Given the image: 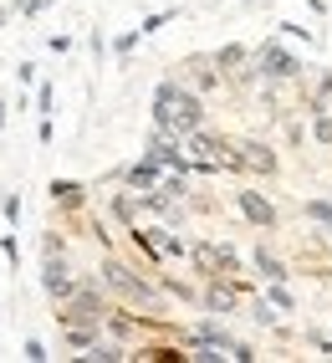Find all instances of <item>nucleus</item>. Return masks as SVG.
Returning a JSON list of instances; mask_svg holds the SVG:
<instances>
[{"instance_id":"obj_14","label":"nucleus","mask_w":332,"mask_h":363,"mask_svg":"<svg viewBox=\"0 0 332 363\" xmlns=\"http://www.w3.org/2000/svg\"><path fill=\"white\" fill-rule=\"evenodd\" d=\"M241 57H246V52H241V46H225V52H220L215 62H220V67H235V62H241Z\"/></svg>"},{"instance_id":"obj_16","label":"nucleus","mask_w":332,"mask_h":363,"mask_svg":"<svg viewBox=\"0 0 332 363\" xmlns=\"http://www.w3.org/2000/svg\"><path fill=\"white\" fill-rule=\"evenodd\" d=\"M0 128H6V103H0Z\"/></svg>"},{"instance_id":"obj_1","label":"nucleus","mask_w":332,"mask_h":363,"mask_svg":"<svg viewBox=\"0 0 332 363\" xmlns=\"http://www.w3.org/2000/svg\"><path fill=\"white\" fill-rule=\"evenodd\" d=\"M154 123H159L164 133L189 138V133H195V128L205 123V108H200L195 92H184L179 82H164V87L154 92Z\"/></svg>"},{"instance_id":"obj_8","label":"nucleus","mask_w":332,"mask_h":363,"mask_svg":"<svg viewBox=\"0 0 332 363\" xmlns=\"http://www.w3.org/2000/svg\"><path fill=\"white\" fill-rule=\"evenodd\" d=\"M241 149H246V154H235V159H241V164H251V169H261V174H266V169H276V159H271L266 149H261V143H241Z\"/></svg>"},{"instance_id":"obj_5","label":"nucleus","mask_w":332,"mask_h":363,"mask_svg":"<svg viewBox=\"0 0 332 363\" xmlns=\"http://www.w3.org/2000/svg\"><path fill=\"white\" fill-rule=\"evenodd\" d=\"M41 286H46L52 297H72V292H77V286H72V277H67V266H62V256H52V261H46Z\"/></svg>"},{"instance_id":"obj_10","label":"nucleus","mask_w":332,"mask_h":363,"mask_svg":"<svg viewBox=\"0 0 332 363\" xmlns=\"http://www.w3.org/2000/svg\"><path fill=\"white\" fill-rule=\"evenodd\" d=\"M52 200H57V205H82V189H77L72 179H57V184H52Z\"/></svg>"},{"instance_id":"obj_9","label":"nucleus","mask_w":332,"mask_h":363,"mask_svg":"<svg viewBox=\"0 0 332 363\" xmlns=\"http://www.w3.org/2000/svg\"><path fill=\"white\" fill-rule=\"evenodd\" d=\"M256 272L266 277V281H281V277H287V266H281L271 251H256Z\"/></svg>"},{"instance_id":"obj_13","label":"nucleus","mask_w":332,"mask_h":363,"mask_svg":"<svg viewBox=\"0 0 332 363\" xmlns=\"http://www.w3.org/2000/svg\"><path fill=\"white\" fill-rule=\"evenodd\" d=\"M210 307H215V312H230V307H235V292H220V286H215V292H210Z\"/></svg>"},{"instance_id":"obj_12","label":"nucleus","mask_w":332,"mask_h":363,"mask_svg":"<svg viewBox=\"0 0 332 363\" xmlns=\"http://www.w3.org/2000/svg\"><path fill=\"white\" fill-rule=\"evenodd\" d=\"M307 215L322 220V225H332V205H327V200H312V205H307Z\"/></svg>"},{"instance_id":"obj_7","label":"nucleus","mask_w":332,"mask_h":363,"mask_svg":"<svg viewBox=\"0 0 332 363\" xmlns=\"http://www.w3.org/2000/svg\"><path fill=\"white\" fill-rule=\"evenodd\" d=\"M241 210H246V220H251V225H266V230L276 225V210L261 200L256 189H241Z\"/></svg>"},{"instance_id":"obj_15","label":"nucleus","mask_w":332,"mask_h":363,"mask_svg":"<svg viewBox=\"0 0 332 363\" xmlns=\"http://www.w3.org/2000/svg\"><path fill=\"white\" fill-rule=\"evenodd\" d=\"M271 302H276L281 312H292V292H281V286H271Z\"/></svg>"},{"instance_id":"obj_4","label":"nucleus","mask_w":332,"mask_h":363,"mask_svg":"<svg viewBox=\"0 0 332 363\" xmlns=\"http://www.w3.org/2000/svg\"><path fill=\"white\" fill-rule=\"evenodd\" d=\"M261 72H266V77H297V57L266 41V46H261Z\"/></svg>"},{"instance_id":"obj_11","label":"nucleus","mask_w":332,"mask_h":363,"mask_svg":"<svg viewBox=\"0 0 332 363\" xmlns=\"http://www.w3.org/2000/svg\"><path fill=\"white\" fill-rule=\"evenodd\" d=\"M87 358H103V363H118V358H128L123 348H113V343H92V353Z\"/></svg>"},{"instance_id":"obj_6","label":"nucleus","mask_w":332,"mask_h":363,"mask_svg":"<svg viewBox=\"0 0 332 363\" xmlns=\"http://www.w3.org/2000/svg\"><path fill=\"white\" fill-rule=\"evenodd\" d=\"M159 169H164V164H154V159L144 154V164H133V169H128V189H138V195L159 189V184H164V179H159Z\"/></svg>"},{"instance_id":"obj_2","label":"nucleus","mask_w":332,"mask_h":363,"mask_svg":"<svg viewBox=\"0 0 332 363\" xmlns=\"http://www.w3.org/2000/svg\"><path fill=\"white\" fill-rule=\"evenodd\" d=\"M62 323L67 328H98L103 323V302L92 297V292H72V307L62 312Z\"/></svg>"},{"instance_id":"obj_3","label":"nucleus","mask_w":332,"mask_h":363,"mask_svg":"<svg viewBox=\"0 0 332 363\" xmlns=\"http://www.w3.org/2000/svg\"><path fill=\"white\" fill-rule=\"evenodd\" d=\"M103 272H108V281H113V286H118V292H123V297H133V302H144V307H154V292H149V286H144V281H138V277L128 272V266H118V261H108Z\"/></svg>"}]
</instances>
